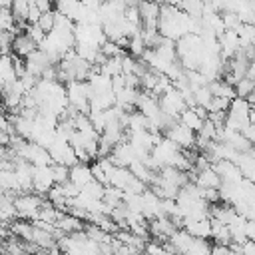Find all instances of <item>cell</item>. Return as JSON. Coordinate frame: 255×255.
<instances>
[{
	"label": "cell",
	"mask_w": 255,
	"mask_h": 255,
	"mask_svg": "<svg viewBox=\"0 0 255 255\" xmlns=\"http://www.w3.org/2000/svg\"><path fill=\"white\" fill-rule=\"evenodd\" d=\"M249 110H251V104L247 102V98H241V96H235L229 104V110H227V118H225V128L229 129H237V131H243L251 122H249Z\"/></svg>",
	"instance_id": "1"
},
{
	"label": "cell",
	"mask_w": 255,
	"mask_h": 255,
	"mask_svg": "<svg viewBox=\"0 0 255 255\" xmlns=\"http://www.w3.org/2000/svg\"><path fill=\"white\" fill-rule=\"evenodd\" d=\"M163 135L169 137L173 143H177L181 149H189V147H195V135L197 131H193L191 128H187L185 124L181 122H171L165 129H163Z\"/></svg>",
	"instance_id": "2"
},
{
	"label": "cell",
	"mask_w": 255,
	"mask_h": 255,
	"mask_svg": "<svg viewBox=\"0 0 255 255\" xmlns=\"http://www.w3.org/2000/svg\"><path fill=\"white\" fill-rule=\"evenodd\" d=\"M159 108H161V112H165L167 116L179 120V114L187 108V104H185L183 94L173 86V88H169L165 94L159 96Z\"/></svg>",
	"instance_id": "3"
},
{
	"label": "cell",
	"mask_w": 255,
	"mask_h": 255,
	"mask_svg": "<svg viewBox=\"0 0 255 255\" xmlns=\"http://www.w3.org/2000/svg\"><path fill=\"white\" fill-rule=\"evenodd\" d=\"M42 203H44V199L40 197V193H28V191L14 199L16 211L24 219H36L38 217V209L42 207Z\"/></svg>",
	"instance_id": "4"
},
{
	"label": "cell",
	"mask_w": 255,
	"mask_h": 255,
	"mask_svg": "<svg viewBox=\"0 0 255 255\" xmlns=\"http://www.w3.org/2000/svg\"><path fill=\"white\" fill-rule=\"evenodd\" d=\"M52 185H54L52 165H34V171H32V191H36L40 195H46Z\"/></svg>",
	"instance_id": "5"
},
{
	"label": "cell",
	"mask_w": 255,
	"mask_h": 255,
	"mask_svg": "<svg viewBox=\"0 0 255 255\" xmlns=\"http://www.w3.org/2000/svg\"><path fill=\"white\" fill-rule=\"evenodd\" d=\"M137 8L141 14V28H157L161 4L155 0H139Z\"/></svg>",
	"instance_id": "6"
},
{
	"label": "cell",
	"mask_w": 255,
	"mask_h": 255,
	"mask_svg": "<svg viewBox=\"0 0 255 255\" xmlns=\"http://www.w3.org/2000/svg\"><path fill=\"white\" fill-rule=\"evenodd\" d=\"M110 159H112L116 165H126V167H129V165H131V161L135 159V151H133L131 143L128 141V137H126V139H122V141H118V143L112 147Z\"/></svg>",
	"instance_id": "7"
},
{
	"label": "cell",
	"mask_w": 255,
	"mask_h": 255,
	"mask_svg": "<svg viewBox=\"0 0 255 255\" xmlns=\"http://www.w3.org/2000/svg\"><path fill=\"white\" fill-rule=\"evenodd\" d=\"M183 229H185L187 233H191L193 237L207 239V237H211V217L185 219V221H183Z\"/></svg>",
	"instance_id": "8"
},
{
	"label": "cell",
	"mask_w": 255,
	"mask_h": 255,
	"mask_svg": "<svg viewBox=\"0 0 255 255\" xmlns=\"http://www.w3.org/2000/svg\"><path fill=\"white\" fill-rule=\"evenodd\" d=\"M193 181L199 187H219L221 185V175L213 169V165H207L203 169H195V177Z\"/></svg>",
	"instance_id": "9"
},
{
	"label": "cell",
	"mask_w": 255,
	"mask_h": 255,
	"mask_svg": "<svg viewBox=\"0 0 255 255\" xmlns=\"http://www.w3.org/2000/svg\"><path fill=\"white\" fill-rule=\"evenodd\" d=\"M40 46L26 34V32H22V34H16V38H14V44H12V52L14 54H18V56H22V58H28L34 50H38Z\"/></svg>",
	"instance_id": "10"
},
{
	"label": "cell",
	"mask_w": 255,
	"mask_h": 255,
	"mask_svg": "<svg viewBox=\"0 0 255 255\" xmlns=\"http://www.w3.org/2000/svg\"><path fill=\"white\" fill-rule=\"evenodd\" d=\"M92 179H94V173H92V167L86 161H78L70 167V181H74L76 185L84 187Z\"/></svg>",
	"instance_id": "11"
},
{
	"label": "cell",
	"mask_w": 255,
	"mask_h": 255,
	"mask_svg": "<svg viewBox=\"0 0 255 255\" xmlns=\"http://www.w3.org/2000/svg\"><path fill=\"white\" fill-rule=\"evenodd\" d=\"M207 86H209V90H211L213 96H221V98H229V100H233V98L237 96L235 86H233L231 82H227V80L215 78V80H211Z\"/></svg>",
	"instance_id": "12"
},
{
	"label": "cell",
	"mask_w": 255,
	"mask_h": 255,
	"mask_svg": "<svg viewBox=\"0 0 255 255\" xmlns=\"http://www.w3.org/2000/svg\"><path fill=\"white\" fill-rule=\"evenodd\" d=\"M122 60H124V56H110V58H106V62L100 66V72H104V74H108V76H118V74H124L122 72Z\"/></svg>",
	"instance_id": "13"
},
{
	"label": "cell",
	"mask_w": 255,
	"mask_h": 255,
	"mask_svg": "<svg viewBox=\"0 0 255 255\" xmlns=\"http://www.w3.org/2000/svg\"><path fill=\"white\" fill-rule=\"evenodd\" d=\"M145 42H143V36H141V32H137V34H131L129 36V44H128V52L133 56V58H141L143 56V52H145Z\"/></svg>",
	"instance_id": "14"
},
{
	"label": "cell",
	"mask_w": 255,
	"mask_h": 255,
	"mask_svg": "<svg viewBox=\"0 0 255 255\" xmlns=\"http://www.w3.org/2000/svg\"><path fill=\"white\" fill-rule=\"evenodd\" d=\"M193 98H195V104H197V106H201V108L207 110V106H209L213 94H211L209 86H199V88L193 90Z\"/></svg>",
	"instance_id": "15"
},
{
	"label": "cell",
	"mask_w": 255,
	"mask_h": 255,
	"mask_svg": "<svg viewBox=\"0 0 255 255\" xmlns=\"http://www.w3.org/2000/svg\"><path fill=\"white\" fill-rule=\"evenodd\" d=\"M52 175H54V183H58V185H62V183H66L68 179H70V167L68 165H64V163H52Z\"/></svg>",
	"instance_id": "16"
},
{
	"label": "cell",
	"mask_w": 255,
	"mask_h": 255,
	"mask_svg": "<svg viewBox=\"0 0 255 255\" xmlns=\"http://www.w3.org/2000/svg\"><path fill=\"white\" fill-rule=\"evenodd\" d=\"M253 90H255V80L249 78V76L241 78V80L235 84V92H237V96H241V98H247Z\"/></svg>",
	"instance_id": "17"
},
{
	"label": "cell",
	"mask_w": 255,
	"mask_h": 255,
	"mask_svg": "<svg viewBox=\"0 0 255 255\" xmlns=\"http://www.w3.org/2000/svg\"><path fill=\"white\" fill-rule=\"evenodd\" d=\"M229 104H231L229 98L213 96L211 102H209V106H207V112H227V110H229Z\"/></svg>",
	"instance_id": "18"
},
{
	"label": "cell",
	"mask_w": 255,
	"mask_h": 255,
	"mask_svg": "<svg viewBox=\"0 0 255 255\" xmlns=\"http://www.w3.org/2000/svg\"><path fill=\"white\" fill-rule=\"evenodd\" d=\"M24 32H26V34H28V36L38 44V46H40V44H42V40L46 38V32L40 28V24H26Z\"/></svg>",
	"instance_id": "19"
},
{
	"label": "cell",
	"mask_w": 255,
	"mask_h": 255,
	"mask_svg": "<svg viewBox=\"0 0 255 255\" xmlns=\"http://www.w3.org/2000/svg\"><path fill=\"white\" fill-rule=\"evenodd\" d=\"M38 24H40V28H42V30L48 34V32L54 28V24H56V12H52V10L42 12V16H40Z\"/></svg>",
	"instance_id": "20"
},
{
	"label": "cell",
	"mask_w": 255,
	"mask_h": 255,
	"mask_svg": "<svg viewBox=\"0 0 255 255\" xmlns=\"http://www.w3.org/2000/svg\"><path fill=\"white\" fill-rule=\"evenodd\" d=\"M92 167V173H94V179H98L100 183H104V185H110V179H108V175H106V171H104V167L100 165V161H96L94 165H90Z\"/></svg>",
	"instance_id": "21"
},
{
	"label": "cell",
	"mask_w": 255,
	"mask_h": 255,
	"mask_svg": "<svg viewBox=\"0 0 255 255\" xmlns=\"http://www.w3.org/2000/svg\"><path fill=\"white\" fill-rule=\"evenodd\" d=\"M40 16H42V10H40V8L36 6V4H30V8H28V18H26V22H28V24H38Z\"/></svg>",
	"instance_id": "22"
},
{
	"label": "cell",
	"mask_w": 255,
	"mask_h": 255,
	"mask_svg": "<svg viewBox=\"0 0 255 255\" xmlns=\"http://www.w3.org/2000/svg\"><path fill=\"white\" fill-rule=\"evenodd\" d=\"M0 241H2V239H0Z\"/></svg>",
	"instance_id": "23"
}]
</instances>
